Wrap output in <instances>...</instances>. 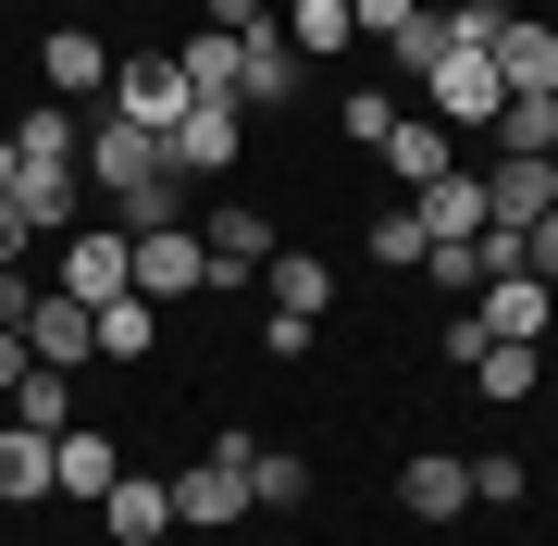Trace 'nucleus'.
Returning a JSON list of instances; mask_svg holds the SVG:
<instances>
[{
  "instance_id": "e433bc0d",
  "label": "nucleus",
  "mask_w": 558,
  "mask_h": 546,
  "mask_svg": "<svg viewBox=\"0 0 558 546\" xmlns=\"http://www.w3.org/2000/svg\"><path fill=\"white\" fill-rule=\"evenodd\" d=\"M25 262V223H13V199H0V274H13Z\"/></svg>"
},
{
  "instance_id": "4468645a",
  "label": "nucleus",
  "mask_w": 558,
  "mask_h": 546,
  "mask_svg": "<svg viewBox=\"0 0 558 546\" xmlns=\"http://www.w3.org/2000/svg\"><path fill=\"white\" fill-rule=\"evenodd\" d=\"M398 509H410V522H459V509H472V460H447V447H422V460L398 472Z\"/></svg>"
},
{
  "instance_id": "9d476101",
  "label": "nucleus",
  "mask_w": 558,
  "mask_h": 546,
  "mask_svg": "<svg viewBox=\"0 0 558 546\" xmlns=\"http://www.w3.org/2000/svg\"><path fill=\"white\" fill-rule=\"evenodd\" d=\"M546 324H558V286H546V274H484V336L546 348Z\"/></svg>"
},
{
  "instance_id": "a19ab883",
  "label": "nucleus",
  "mask_w": 558,
  "mask_h": 546,
  "mask_svg": "<svg viewBox=\"0 0 558 546\" xmlns=\"http://www.w3.org/2000/svg\"><path fill=\"white\" fill-rule=\"evenodd\" d=\"M0 13H13V0H0Z\"/></svg>"
},
{
  "instance_id": "20e7f679",
  "label": "nucleus",
  "mask_w": 558,
  "mask_h": 546,
  "mask_svg": "<svg viewBox=\"0 0 558 546\" xmlns=\"http://www.w3.org/2000/svg\"><path fill=\"white\" fill-rule=\"evenodd\" d=\"M274 100H299V38H286V13H260L236 25V112H274Z\"/></svg>"
},
{
  "instance_id": "58836bf2",
  "label": "nucleus",
  "mask_w": 558,
  "mask_h": 546,
  "mask_svg": "<svg viewBox=\"0 0 558 546\" xmlns=\"http://www.w3.org/2000/svg\"><path fill=\"white\" fill-rule=\"evenodd\" d=\"M13 174H25V162H13V124H0V199H13Z\"/></svg>"
},
{
  "instance_id": "ddd939ff",
  "label": "nucleus",
  "mask_w": 558,
  "mask_h": 546,
  "mask_svg": "<svg viewBox=\"0 0 558 546\" xmlns=\"http://www.w3.org/2000/svg\"><path fill=\"white\" fill-rule=\"evenodd\" d=\"M484 211H497V223L558 211V162H546V149H497V174H484Z\"/></svg>"
},
{
  "instance_id": "7c9ffc66",
  "label": "nucleus",
  "mask_w": 558,
  "mask_h": 546,
  "mask_svg": "<svg viewBox=\"0 0 558 546\" xmlns=\"http://www.w3.org/2000/svg\"><path fill=\"white\" fill-rule=\"evenodd\" d=\"M521 485H534V472H521L509 447H497V460H472V509H521Z\"/></svg>"
},
{
  "instance_id": "72a5a7b5",
  "label": "nucleus",
  "mask_w": 558,
  "mask_h": 546,
  "mask_svg": "<svg viewBox=\"0 0 558 546\" xmlns=\"http://www.w3.org/2000/svg\"><path fill=\"white\" fill-rule=\"evenodd\" d=\"M410 13H422V0H348V25H360V38H398Z\"/></svg>"
},
{
  "instance_id": "4c0bfd02",
  "label": "nucleus",
  "mask_w": 558,
  "mask_h": 546,
  "mask_svg": "<svg viewBox=\"0 0 558 546\" xmlns=\"http://www.w3.org/2000/svg\"><path fill=\"white\" fill-rule=\"evenodd\" d=\"M534 137H546V162H558V87H546V100H534Z\"/></svg>"
},
{
  "instance_id": "c756f323",
  "label": "nucleus",
  "mask_w": 558,
  "mask_h": 546,
  "mask_svg": "<svg viewBox=\"0 0 558 546\" xmlns=\"http://www.w3.org/2000/svg\"><path fill=\"white\" fill-rule=\"evenodd\" d=\"M422 248H435V236H422V211L398 199V211H373V262L385 274H422Z\"/></svg>"
},
{
  "instance_id": "1a4fd4ad",
  "label": "nucleus",
  "mask_w": 558,
  "mask_h": 546,
  "mask_svg": "<svg viewBox=\"0 0 558 546\" xmlns=\"http://www.w3.org/2000/svg\"><path fill=\"white\" fill-rule=\"evenodd\" d=\"M75 174H100V186H149V174H174V162H161V137H149V124L100 112V124H87V149H75Z\"/></svg>"
},
{
  "instance_id": "6ab92c4d",
  "label": "nucleus",
  "mask_w": 558,
  "mask_h": 546,
  "mask_svg": "<svg viewBox=\"0 0 558 546\" xmlns=\"http://www.w3.org/2000/svg\"><path fill=\"white\" fill-rule=\"evenodd\" d=\"M260 286H274L286 324H323V311H336V274H323L311 248H274V262H260Z\"/></svg>"
},
{
  "instance_id": "cd10ccee",
  "label": "nucleus",
  "mask_w": 558,
  "mask_h": 546,
  "mask_svg": "<svg viewBox=\"0 0 558 546\" xmlns=\"http://www.w3.org/2000/svg\"><path fill=\"white\" fill-rule=\"evenodd\" d=\"M311 497V460L299 447H248V509H299Z\"/></svg>"
},
{
  "instance_id": "39448f33",
  "label": "nucleus",
  "mask_w": 558,
  "mask_h": 546,
  "mask_svg": "<svg viewBox=\"0 0 558 546\" xmlns=\"http://www.w3.org/2000/svg\"><path fill=\"white\" fill-rule=\"evenodd\" d=\"M422 100H435V124L459 137V124H497V112H509V87H497V62H484V50H435Z\"/></svg>"
},
{
  "instance_id": "f03ea898",
  "label": "nucleus",
  "mask_w": 558,
  "mask_h": 546,
  "mask_svg": "<svg viewBox=\"0 0 558 546\" xmlns=\"http://www.w3.org/2000/svg\"><path fill=\"white\" fill-rule=\"evenodd\" d=\"M38 100H62V112H75V100H112V50H100V25L62 13L50 38H38Z\"/></svg>"
},
{
  "instance_id": "423d86ee",
  "label": "nucleus",
  "mask_w": 558,
  "mask_h": 546,
  "mask_svg": "<svg viewBox=\"0 0 558 546\" xmlns=\"http://www.w3.org/2000/svg\"><path fill=\"white\" fill-rule=\"evenodd\" d=\"M236 149H248V112L236 100H186L174 137H161V162H174V174H236Z\"/></svg>"
},
{
  "instance_id": "473e14b6",
  "label": "nucleus",
  "mask_w": 558,
  "mask_h": 546,
  "mask_svg": "<svg viewBox=\"0 0 558 546\" xmlns=\"http://www.w3.org/2000/svg\"><path fill=\"white\" fill-rule=\"evenodd\" d=\"M521 274H546V286H558V211H534V223H521Z\"/></svg>"
},
{
  "instance_id": "dca6fc26",
  "label": "nucleus",
  "mask_w": 558,
  "mask_h": 546,
  "mask_svg": "<svg viewBox=\"0 0 558 546\" xmlns=\"http://www.w3.org/2000/svg\"><path fill=\"white\" fill-rule=\"evenodd\" d=\"M100 522H112V546H161V534H174V485H149V472H112Z\"/></svg>"
},
{
  "instance_id": "b1692460",
  "label": "nucleus",
  "mask_w": 558,
  "mask_h": 546,
  "mask_svg": "<svg viewBox=\"0 0 558 546\" xmlns=\"http://www.w3.org/2000/svg\"><path fill=\"white\" fill-rule=\"evenodd\" d=\"M174 75H186V100H236V38H223V25H199V38L174 50Z\"/></svg>"
},
{
  "instance_id": "2f4dec72",
  "label": "nucleus",
  "mask_w": 558,
  "mask_h": 546,
  "mask_svg": "<svg viewBox=\"0 0 558 546\" xmlns=\"http://www.w3.org/2000/svg\"><path fill=\"white\" fill-rule=\"evenodd\" d=\"M336 124H348L360 149H385V124H398V100H385V87H348V112H336Z\"/></svg>"
},
{
  "instance_id": "a878e982",
  "label": "nucleus",
  "mask_w": 558,
  "mask_h": 546,
  "mask_svg": "<svg viewBox=\"0 0 558 546\" xmlns=\"http://www.w3.org/2000/svg\"><path fill=\"white\" fill-rule=\"evenodd\" d=\"M25 497H50V435L0 423V509H25Z\"/></svg>"
},
{
  "instance_id": "f704fd0d",
  "label": "nucleus",
  "mask_w": 558,
  "mask_h": 546,
  "mask_svg": "<svg viewBox=\"0 0 558 546\" xmlns=\"http://www.w3.org/2000/svg\"><path fill=\"white\" fill-rule=\"evenodd\" d=\"M25 373H38V348H25L13 324H0V398H13V385H25Z\"/></svg>"
},
{
  "instance_id": "c9c22d12",
  "label": "nucleus",
  "mask_w": 558,
  "mask_h": 546,
  "mask_svg": "<svg viewBox=\"0 0 558 546\" xmlns=\"http://www.w3.org/2000/svg\"><path fill=\"white\" fill-rule=\"evenodd\" d=\"M199 13L223 25V38H236V25H260V13H274V0H199Z\"/></svg>"
},
{
  "instance_id": "f8f14e48",
  "label": "nucleus",
  "mask_w": 558,
  "mask_h": 546,
  "mask_svg": "<svg viewBox=\"0 0 558 546\" xmlns=\"http://www.w3.org/2000/svg\"><path fill=\"white\" fill-rule=\"evenodd\" d=\"M484 62H497V87H509V100H546V87H558V25H521V13H509Z\"/></svg>"
},
{
  "instance_id": "6e6552de",
  "label": "nucleus",
  "mask_w": 558,
  "mask_h": 546,
  "mask_svg": "<svg viewBox=\"0 0 558 546\" xmlns=\"http://www.w3.org/2000/svg\"><path fill=\"white\" fill-rule=\"evenodd\" d=\"M124 124H149V137H174V112H186V75H174V50H137V62H112V100Z\"/></svg>"
},
{
  "instance_id": "412c9836",
  "label": "nucleus",
  "mask_w": 558,
  "mask_h": 546,
  "mask_svg": "<svg viewBox=\"0 0 558 546\" xmlns=\"http://www.w3.org/2000/svg\"><path fill=\"white\" fill-rule=\"evenodd\" d=\"M385 174H398V186H435L447 174V124L435 112H398V124H385Z\"/></svg>"
},
{
  "instance_id": "393cba45",
  "label": "nucleus",
  "mask_w": 558,
  "mask_h": 546,
  "mask_svg": "<svg viewBox=\"0 0 558 546\" xmlns=\"http://www.w3.org/2000/svg\"><path fill=\"white\" fill-rule=\"evenodd\" d=\"M274 13H286V38H299V62H336V50L360 38V25H348V0H274Z\"/></svg>"
},
{
  "instance_id": "a211bd4d",
  "label": "nucleus",
  "mask_w": 558,
  "mask_h": 546,
  "mask_svg": "<svg viewBox=\"0 0 558 546\" xmlns=\"http://www.w3.org/2000/svg\"><path fill=\"white\" fill-rule=\"evenodd\" d=\"M248 509V472L236 460H199V472H174V522H199V534H223Z\"/></svg>"
},
{
  "instance_id": "7ed1b4c3",
  "label": "nucleus",
  "mask_w": 558,
  "mask_h": 546,
  "mask_svg": "<svg viewBox=\"0 0 558 546\" xmlns=\"http://www.w3.org/2000/svg\"><path fill=\"white\" fill-rule=\"evenodd\" d=\"M137 299H149V311L211 299V248H199V223H149V236H137Z\"/></svg>"
},
{
  "instance_id": "aec40b11",
  "label": "nucleus",
  "mask_w": 558,
  "mask_h": 546,
  "mask_svg": "<svg viewBox=\"0 0 558 546\" xmlns=\"http://www.w3.org/2000/svg\"><path fill=\"white\" fill-rule=\"evenodd\" d=\"M75 149H87V124L62 112V100H38V112L13 124V162H25V174H75Z\"/></svg>"
},
{
  "instance_id": "2eb2a0df",
  "label": "nucleus",
  "mask_w": 558,
  "mask_h": 546,
  "mask_svg": "<svg viewBox=\"0 0 558 546\" xmlns=\"http://www.w3.org/2000/svg\"><path fill=\"white\" fill-rule=\"evenodd\" d=\"M410 211H422V236H435V248H447V236H484V223H497V211H484V174H459V162H447L435 186H410Z\"/></svg>"
},
{
  "instance_id": "0eeeda50",
  "label": "nucleus",
  "mask_w": 558,
  "mask_h": 546,
  "mask_svg": "<svg viewBox=\"0 0 558 546\" xmlns=\"http://www.w3.org/2000/svg\"><path fill=\"white\" fill-rule=\"evenodd\" d=\"M13 336L38 348L50 373H87V361H100V311H87V299H62V286H38V311H25Z\"/></svg>"
},
{
  "instance_id": "f3484780",
  "label": "nucleus",
  "mask_w": 558,
  "mask_h": 546,
  "mask_svg": "<svg viewBox=\"0 0 558 546\" xmlns=\"http://www.w3.org/2000/svg\"><path fill=\"white\" fill-rule=\"evenodd\" d=\"M13 223L25 236H75L87 223V174H13Z\"/></svg>"
},
{
  "instance_id": "f257e3e1",
  "label": "nucleus",
  "mask_w": 558,
  "mask_h": 546,
  "mask_svg": "<svg viewBox=\"0 0 558 546\" xmlns=\"http://www.w3.org/2000/svg\"><path fill=\"white\" fill-rule=\"evenodd\" d=\"M50 286L62 299H124V286H137V236H124V223H75V236H62V262H50Z\"/></svg>"
},
{
  "instance_id": "9b49d317",
  "label": "nucleus",
  "mask_w": 558,
  "mask_h": 546,
  "mask_svg": "<svg viewBox=\"0 0 558 546\" xmlns=\"http://www.w3.org/2000/svg\"><path fill=\"white\" fill-rule=\"evenodd\" d=\"M112 472H124V447H112L100 423L50 435V497H87V509H100V497H112Z\"/></svg>"
},
{
  "instance_id": "5701e85b",
  "label": "nucleus",
  "mask_w": 558,
  "mask_h": 546,
  "mask_svg": "<svg viewBox=\"0 0 558 546\" xmlns=\"http://www.w3.org/2000/svg\"><path fill=\"white\" fill-rule=\"evenodd\" d=\"M472 385H484V398H534V385H546V348H521V336H484V361H472Z\"/></svg>"
},
{
  "instance_id": "4be33fe9",
  "label": "nucleus",
  "mask_w": 558,
  "mask_h": 546,
  "mask_svg": "<svg viewBox=\"0 0 558 546\" xmlns=\"http://www.w3.org/2000/svg\"><path fill=\"white\" fill-rule=\"evenodd\" d=\"M0 410H13L25 435H75V373H50V361H38V373L13 385V398H0Z\"/></svg>"
},
{
  "instance_id": "c85d7f7f",
  "label": "nucleus",
  "mask_w": 558,
  "mask_h": 546,
  "mask_svg": "<svg viewBox=\"0 0 558 546\" xmlns=\"http://www.w3.org/2000/svg\"><path fill=\"white\" fill-rule=\"evenodd\" d=\"M112 223L149 236V223H186V174H149V186H112Z\"/></svg>"
},
{
  "instance_id": "bb28decb",
  "label": "nucleus",
  "mask_w": 558,
  "mask_h": 546,
  "mask_svg": "<svg viewBox=\"0 0 558 546\" xmlns=\"http://www.w3.org/2000/svg\"><path fill=\"white\" fill-rule=\"evenodd\" d=\"M161 348V311L137 299V286H124V299H100V361H149Z\"/></svg>"
},
{
  "instance_id": "ea45409f",
  "label": "nucleus",
  "mask_w": 558,
  "mask_h": 546,
  "mask_svg": "<svg viewBox=\"0 0 558 546\" xmlns=\"http://www.w3.org/2000/svg\"><path fill=\"white\" fill-rule=\"evenodd\" d=\"M62 13H75V25H87V13H100V0H62Z\"/></svg>"
}]
</instances>
